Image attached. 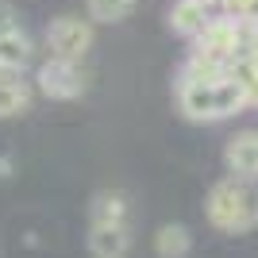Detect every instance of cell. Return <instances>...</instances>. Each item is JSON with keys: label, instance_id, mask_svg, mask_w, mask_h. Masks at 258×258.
I'll return each mask as SVG.
<instances>
[{"label": "cell", "instance_id": "obj_8", "mask_svg": "<svg viewBox=\"0 0 258 258\" xmlns=\"http://www.w3.org/2000/svg\"><path fill=\"white\" fill-rule=\"evenodd\" d=\"M35 97L39 93L23 74H0V119H16L23 112H31Z\"/></svg>", "mask_w": 258, "mask_h": 258}, {"label": "cell", "instance_id": "obj_12", "mask_svg": "<svg viewBox=\"0 0 258 258\" xmlns=\"http://www.w3.org/2000/svg\"><path fill=\"white\" fill-rule=\"evenodd\" d=\"M31 58H35V43L23 27L0 35V74H23L31 66Z\"/></svg>", "mask_w": 258, "mask_h": 258}, {"label": "cell", "instance_id": "obj_3", "mask_svg": "<svg viewBox=\"0 0 258 258\" xmlns=\"http://www.w3.org/2000/svg\"><path fill=\"white\" fill-rule=\"evenodd\" d=\"M35 93L46 100H77L81 93L89 89V77H85V66L81 62H66V58H43L35 66Z\"/></svg>", "mask_w": 258, "mask_h": 258}, {"label": "cell", "instance_id": "obj_16", "mask_svg": "<svg viewBox=\"0 0 258 258\" xmlns=\"http://www.w3.org/2000/svg\"><path fill=\"white\" fill-rule=\"evenodd\" d=\"M23 23L20 16H16V8H12L8 0H0V35H8V31H20Z\"/></svg>", "mask_w": 258, "mask_h": 258}, {"label": "cell", "instance_id": "obj_9", "mask_svg": "<svg viewBox=\"0 0 258 258\" xmlns=\"http://www.w3.org/2000/svg\"><path fill=\"white\" fill-rule=\"evenodd\" d=\"M212 4H205V0H173V8H170V27L181 39H189L193 43L197 35L205 31L208 23H212Z\"/></svg>", "mask_w": 258, "mask_h": 258}, {"label": "cell", "instance_id": "obj_17", "mask_svg": "<svg viewBox=\"0 0 258 258\" xmlns=\"http://www.w3.org/2000/svg\"><path fill=\"white\" fill-rule=\"evenodd\" d=\"M205 4H220V0H205Z\"/></svg>", "mask_w": 258, "mask_h": 258}, {"label": "cell", "instance_id": "obj_5", "mask_svg": "<svg viewBox=\"0 0 258 258\" xmlns=\"http://www.w3.org/2000/svg\"><path fill=\"white\" fill-rule=\"evenodd\" d=\"M235 35H239V20L216 12L212 23L189 43V58H201V62H212V66H227L231 54H235Z\"/></svg>", "mask_w": 258, "mask_h": 258}, {"label": "cell", "instance_id": "obj_14", "mask_svg": "<svg viewBox=\"0 0 258 258\" xmlns=\"http://www.w3.org/2000/svg\"><path fill=\"white\" fill-rule=\"evenodd\" d=\"M139 0H85L89 23H123Z\"/></svg>", "mask_w": 258, "mask_h": 258}, {"label": "cell", "instance_id": "obj_2", "mask_svg": "<svg viewBox=\"0 0 258 258\" xmlns=\"http://www.w3.org/2000/svg\"><path fill=\"white\" fill-rule=\"evenodd\" d=\"M173 97H177V112H181L189 123H220V119H231V116H239V112H247L239 89L231 85L227 77H216V81L177 77Z\"/></svg>", "mask_w": 258, "mask_h": 258}, {"label": "cell", "instance_id": "obj_4", "mask_svg": "<svg viewBox=\"0 0 258 258\" xmlns=\"http://www.w3.org/2000/svg\"><path fill=\"white\" fill-rule=\"evenodd\" d=\"M43 43H46V58H66V62H81L97 35H93V23L81 20V16H58V20L46 23L43 31Z\"/></svg>", "mask_w": 258, "mask_h": 258}, {"label": "cell", "instance_id": "obj_6", "mask_svg": "<svg viewBox=\"0 0 258 258\" xmlns=\"http://www.w3.org/2000/svg\"><path fill=\"white\" fill-rule=\"evenodd\" d=\"M131 247H135L131 224H89L85 231L89 258H127Z\"/></svg>", "mask_w": 258, "mask_h": 258}, {"label": "cell", "instance_id": "obj_1", "mask_svg": "<svg viewBox=\"0 0 258 258\" xmlns=\"http://www.w3.org/2000/svg\"><path fill=\"white\" fill-rule=\"evenodd\" d=\"M205 220L216 235H250L258 227V181L220 177L205 197Z\"/></svg>", "mask_w": 258, "mask_h": 258}, {"label": "cell", "instance_id": "obj_15", "mask_svg": "<svg viewBox=\"0 0 258 258\" xmlns=\"http://www.w3.org/2000/svg\"><path fill=\"white\" fill-rule=\"evenodd\" d=\"M231 62H254L258 66V23H243L239 20V35H235V54Z\"/></svg>", "mask_w": 258, "mask_h": 258}, {"label": "cell", "instance_id": "obj_10", "mask_svg": "<svg viewBox=\"0 0 258 258\" xmlns=\"http://www.w3.org/2000/svg\"><path fill=\"white\" fill-rule=\"evenodd\" d=\"M89 224H131V201L123 189H100L89 201Z\"/></svg>", "mask_w": 258, "mask_h": 258}, {"label": "cell", "instance_id": "obj_13", "mask_svg": "<svg viewBox=\"0 0 258 258\" xmlns=\"http://www.w3.org/2000/svg\"><path fill=\"white\" fill-rule=\"evenodd\" d=\"M227 81L239 89L243 108L254 112L258 108V66L254 62H227Z\"/></svg>", "mask_w": 258, "mask_h": 258}, {"label": "cell", "instance_id": "obj_11", "mask_svg": "<svg viewBox=\"0 0 258 258\" xmlns=\"http://www.w3.org/2000/svg\"><path fill=\"white\" fill-rule=\"evenodd\" d=\"M151 250H154V258H189L193 254V231H189L181 220L162 224V227H154Z\"/></svg>", "mask_w": 258, "mask_h": 258}, {"label": "cell", "instance_id": "obj_7", "mask_svg": "<svg viewBox=\"0 0 258 258\" xmlns=\"http://www.w3.org/2000/svg\"><path fill=\"white\" fill-rule=\"evenodd\" d=\"M224 166H227L231 177L258 181V127L235 131V135L224 143Z\"/></svg>", "mask_w": 258, "mask_h": 258}]
</instances>
